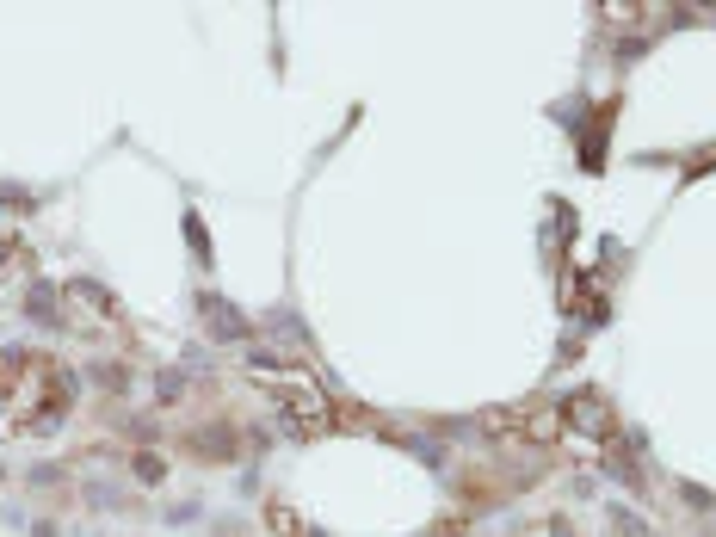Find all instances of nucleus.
Listing matches in <instances>:
<instances>
[{"label":"nucleus","mask_w":716,"mask_h":537,"mask_svg":"<svg viewBox=\"0 0 716 537\" xmlns=\"http://www.w3.org/2000/svg\"><path fill=\"white\" fill-rule=\"evenodd\" d=\"M19 278H25V247H13L7 235H0V297H7Z\"/></svg>","instance_id":"4"},{"label":"nucleus","mask_w":716,"mask_h":537,"mask_svg":"<svg viewBox=\"0 0 716 537\" xmlns=\"http://www.w3.org/2000/svg\"><path fill=\"white\" fill-rule=\"evenodd\" d=\"M562 420H581L587 433H612V426H618V420H612V408H605L599 396H575V402H568V414H562Z\"/></svg>","instance_id":"3"},{"label":"nucleus","mask_w":716,"mask_h":537,"mask_svg":"<svg viewBox=\"0 0 716 537\" xmlns=\"http://www.w3.org/2000/svg\"><path fill=\"white\" fill-rule=\"evenodd\" d=\"M75 408V383L56 358L44 352H0V433L38 439L68 420Z\"/></svg>","instance_id":"1"},{"label":"nucleus","mask_w":716,"mask_h":537,"mask_svg":"<svg viewBox=\"0 0 716 537\" xmlns=\"http://www.w3.org/2000/svg\"><path fill=\"white\" fill-rule=\"evenodd\" d=\"M247 377H254V389H260V396H266L284 420H291V433H303V439H321V433H334V426H346L340 408L328 402V389H321L309 371H297V365L254 358V365H247Z\"/></svg>","instance_id":"2"}]
</instances>
